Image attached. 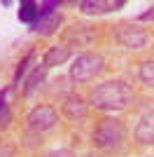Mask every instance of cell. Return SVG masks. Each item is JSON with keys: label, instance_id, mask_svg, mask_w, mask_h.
Returning <instances> with one entry per match:
<instances>
[{"label": "cell", "instance_id": "obj_5", "mask_svg": "<svg viewBox=\"0 0 154 157\" xmlns=\"http://www.w3.org/2000/svg\"><path fill=\"white\" fill-rule=\"evenodd\" d=\"M115 38L122 42L124 47L128 49H142V47L147 45V33L142 31V28H135V26H117L115 28Z\"/></svg>", "mask_w": 154, "mask_h": 157}, {"label": "cell", "instance_id": "obj_14", "mask_svg": "<svg viewBox=\"0 0 154 157\" xmlns=\"http://www.w3.org/2000/svg\"><path fill=\"white\" fill-rule=\"evenodd\" d=\"M33 61V54H28L24 61L19 63V68H16V73H14V85H19V80H21V75H24L26 71H28V63Z\"/></svg>", "mask_w": 154, "mask_h": 157}, {"label": "cell", "instance_id": "obj_8", "mask_svg": "<svg viewBox=\"0 0 154 157\" xmlns=\"http://www.w3.org/2000/svg\"><path fill=\"white\" fill-rule=\"evenodd\" d=\"M70 59V47L65 45H54L47 49L45 59H42V68H54V66H61Z\"/></svg>", "mask_w": 154, "mask_h": 157}, {"label": "cell", "instance_id": "obj_9", "mask_svg": "<svg viewBox=\"0 0 154 157\" xmlns=\"http://www.w3.org/2000/svg\"><path fill=\"white\" fill-rule=\"evenodd\" d=\"M63 115L68 120H72V122H77V120H82L84 115H86V103H84V98L79 96H68L63 101Z\"/></svg>", "mask_w": 154, "mask_h": 157}, {"label": "cell", "instance_id": "obj_13", "mask_svg": "<svg viewBox=\"0 0 154 157\" xmlns=\"http://www.w3.org/2000/svg\"><path fill=\"white\" fill-rule=\"evenodd\" d=\"M45 71H47V68H38V71H35V73L31 75L28 85H26V94H33V92H35V89L40 87V82L45 80Z\"/></svg>", "mask_w": 154, "mask_h": 157}, {"label": "cell", "instance_id": "obj_15", "mask_svg": "<svg viewBox=\"0 0 154 157\" xmlns=\"http://www.w3.org/2000/svg\"><path fill=\"white\" fill-rule=\"evenodd\" d=\"M47 157H75V155H72L70 150H51Z\"/></svg>", "mask_w": 154, "mask_h": 157}, {"label": "cell", "instance_id": "obj_17", "mask_svg": "<svg viewBox=\"0 0 154 157\" xmlns=\"http://www.w3.org/2000/svg\"><path fill=\"white\" fill-rule=\"evenodd\" d=\"M5 98H7V92H5V89H2V92H0V110L5 108Z\"/></svg>", "mask_w": 154, "mask_h": 157}, {"label": "cell", "instance_id": "obj_7", "mask_svg": "<svg viewBox=\"0 0 154 157\" xmlns=\"http://www.w3.org/2000/svg\"><path fill=\"white\" fill-rule=\"evenodd\" d=\"M135 138L145 145H154V110L142 115V120L135 127Z\"/></svg>", "mask_w": 154, "mask_h": 157}, {"label": "cell", "instance_id": "obj_1", "mask_svg": "<svg viewBox=\"0 0 154 157\" xmlns=\"http://www.w3.org/2000/svg\"><path fill=\"white\" fill-rule=\"evenodd\" d=\"M131 87L122 80H108L103 85H96L89 94V103L101 110H124L131 101Z\"/></svg>", "mask_w": 154, "mask_h": 157}, {"label": "cell", "instance_id": "obj_4", "mask_svg": "<svg viewBox=\"0 0 154 157\" xmlns=\"http://www.w3.org/2000/svg\"><path fill=\"white\" fill-rule=\"evenodd\" d=\"M56 122H58V115L51 105H35L26 117V124L31 131H47L51 127H56Z\"/></svg>", "mask_w": 154, "mask_h": 157}, {"label": "cell", "instance_id": "obj_12", "mask_svg": "<svg viewBox=\"0 0 154 157\" xmlns=\"http://www.w3.org/2000/svg\"><path fill=\"white\" fill-rule=\"evenodd\" d=\"M138 75H140V80L145 82V85H154V61H145V63H140Z\"/></svg>", "mask_w": 154, "mask_h": 157}, {"label": "cell", "instance_id": "obj_11", "mask_svg": "<svg viewBox=\"0 0 154 157\" xmlns=\"http://www.w3.org/2000/svg\"><path fill=\"white\" fill-rule=\"evenodd\" d=\"M19 19L26 21V24H35L40 19V12H38V2H33V0H26L19 5Z\"/></svg>", "mask_w": 154, "mask_h": 157}, {"label": "cell", "instance_id": "obj_6", "mask_svg": "<svg viewBox=\"0 0 154 157\" xmlns=\"http://www.w3.org/2000/svg\"><path fill=\"white\" fill-rule=\"evenodd\" d=\"M124 7V0H84L79 2V12L84 14H108Z\"/></svg>", "mask_w": 154, "mask_h": 157}, {"label": "cell", "instance_id": "obj_10", "mask_svg": "<svg viewBox=\"0 0 154 157\" xmlns=\"http://www.w3.org/2000/svg\"><path fill=\"white\" fill-rule=\"evenodd\" d=\"M61 21H63V17H61V12L56 10V12H51L49 17H42V19L35 21V24H33V31L40 33V35H51V33L61 26Z\"/></svg>", "mask_w": 154, "mask_h": 157}, {"label": "cell", "instance_id": "obj_16", "mask_svg": "<svg viewBox=\"0 0 154 157\" xmlns=\"http://www.w3.org/2000/svg\"><path fill=\"white\" fill-rule=\"evenodd\" d=\"M149 19H154V7H149L145 14H140V17H138V21H149Z\"/></svg>", "mask_w": 154, "mask_h": 157}, {"label": "cell", "instance_id": "obj_3", "mask_svg": "<svg viewBox=\"0 0 154 157\" xmlns=\"http://www.w3.org/2000/svg\"><path fill=\"white\" fill-rule=\"evenodd\" d=\"M122 141H124V124L119 120L112 117L103 120L94 131V143H96V148H103V150H115L122 145Z\"/></svg>", "mask_w": 154, "mask_h": 157}, {"label": "cell", "instance_id": "obj_2", "mask_svg": "<svg viewBox=\"0 0 154 157\" xmlns=\"http://www.w3.org/2000/svg\"><path fill=\"white\" fill-rule=\"evenodd\" d=\"M103 68H105V61H103L101 54H79V56H75V61H72L70 66V78L77 80V82H89V80H94L96 75H101Z\"/></svg>", "mask_w": 154, "mask_h": 157}]
</instances>
